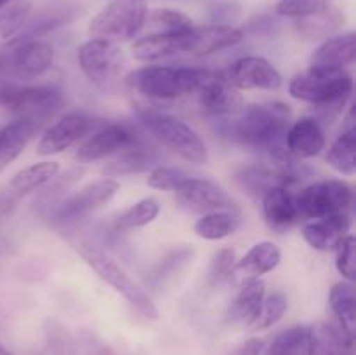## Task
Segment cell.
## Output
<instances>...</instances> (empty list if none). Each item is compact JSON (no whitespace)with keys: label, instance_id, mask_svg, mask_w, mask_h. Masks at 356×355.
<instances>
[{"label":"cell","instance_id":"1","mask_svg":"<svg viewBox=\"0 0 356 355\" xmlns=\"http://www.w3.org/2000/svg\"><path fill=\"white\" fill-rule=\"evenodd\" d=\"M233 141L256 152L268 153L278 167L296 159L285 146V136L291 127V110L284 103H254L242 106L236 115L219 118Z\"/></svg>","mask_w":356,"mask_h":355},{"label":"cell","instance_id":"2","mask_svg":"<svg viewBox=\"0 0 356 355\" xmlns=\"http://www.w3.org/2000/svg\"><path fill=\"white\" fill-rule=\"evenodd\" d=\"M296 100L315 104V118L320 124H332L343 113L353 93V77L346 68H315L298 73L289 84Z\"/></svg>","mask_w":356,"mask_h":355},{"label":"cell","instance_id":"3","mask_svg":"<svg viewBox=\"0 0 356 355\" xmlns=\"http://www.w3.org/2000/svg\"><path fill=\"white\" fill-rule=\"evenodd\" d=\"M214 70L197 66H145L124 77V84L134 93L160 101L177 100L186 94H197Z\"/></svg>","mask_w":356,"mask_h":355},{"label":"cell","instance_id":"4","mask_svg":"<svg viewBox=\"0 0 356 355\" xmlns=\"http://www.w3.org/2000/svg\"><path fill=\"white\" fill-rule=\"evenodd\" d=\"M138 118L156 141L172 150L181 159L191 164L207 162V146L186 122L149 106H139Z\"/></svg>","mask_w":356,"mask_h":355},{"label":"cell","instance_id":"5","mask_svg":"<svg viewBox=\"0 0 356 355\" xmlns=\"http://www.w3.org/2000/svg\"><path fill=\"white\" fill-rule=\"evenodd\" d=\"M79 63L83 75L104 94L117 93L127 66L124 51L104 38L83 42L79 49Z\"/></svg>","mask_w":356,"mask_h":355},{"label":"cell","instance_id":"6","mask_svg":"<svg viewBox=\"0 0 356 355\" xmlns=\"http://www.w3.org/2000/svg\"><path fill=\"white\" fill-rule=\"evenodd\" d=\"M80 256L86 260V263L103 278L104 282L111 285L118 294H122L125 298V301L132 306V308L138 310L143 317L146 319H159V310H156L155 303L149 298L148 292L134 281L131 278V275L113 260V258L108 256L103 251L96 249L92 246H79Z\"/></svg>","mask_w":356,"mask_h":355},{"label":"cell","instance_id":"7","mask_svg":"<svg viewBox=\"0 0 356 355\" xmlns=\"http://www.w3.org/2000/svg\"><path fill=\"white\" fill-rule=\"evenodd\" d=\"M148 17L146 0H111L89 23L92 38H104L110 42H124L134 38Z\"/></svg>","mask_w":356,"mask_h":355},{"label":"cell","instance_id":"8","mask_svg":"<svg viewBox=\"0 0 356 355\" xmlns=\"http://www.w3.org/2000/svg\"><path fill=\"white\" fill-rule=\"evenodd\" d=\"M65 97L52 86H17L14 82L0 84V106L16 117H28L45 124L61 106Z\"/></svg>","mask_w":356,"mask_h":355},{"label":"cell","instance_id":"9","mask_svg":"<svg viewBox=\"0 0 356 355\" xmlns=\"http://www.w3.org/2000/svg\"><path fill=\"white\" fill-rule=\"evenodd\" d=\"M301 218L320 219L336 212L350 211L353 188L343 180L315 181L296 194Z\"/></svg>","mask_w":356,"mask_h":355},{"label":"cell","instance_id":"10","mask_svg":"<svg viewBox=\"0 0 356 355\" xmlns=\"http://www.w3.org/2000/svg\"><path fill=\"white\" fill-rule=\"evenodd\" d=\"M118 188L120 184L113 178H103V180L86 184L73 195L63 198L54 209H51L47 212L49 218L56 225H72V223L80 221L106 205L117 195Z\"/></svg>","mask_w":356,"mask_h":355},{"label":"cell","instance_id":"11","mask_svg":"<svg viewBox=\"0 0 356 355\" xmlns=\"http://www.w3.org/2000/svg\"><path fill=\"white\" fill-rule=\"evenodd\" d=\"M139 139L141 138L129 125L120 124V122L103 124L89 138L83 139L82 145L76 148L75 159L82 164L96 162V160L124 152Z\"/></svg>","mask_w":356,"mask_h":355},{"label":"cell","instance_id":"12","mask_svg":"<svg viewBox=\"0 0 356 355\" xmlns=\"http://www.w3.org/2000/svg\"><path fill=\"white\" fill-rule=\"evenodd\" d=\"M177 200L195 212H216V211H229L238 212L240 209L232 195L219 187L216 181L207 178H188L183 184L176 190Z\"/></svg>","mask_w":356,"mask_h":355},{"label":"cell","instance_id":"13","mask_svg":"<svg viewBox=\"0 0 356 355\" xmlns=\"http://www.w3.org/2000/svg\"><path fill=\"white\" fill-rule=\"evenodd\" d=\"M96 127L97 120L94 117L83 111H70L45 129L38 141L37 153L38 155H56V153L65 152Z\"/></svg>","mask_w":356,"mask_h":355},{"label":"cell","instance_id":"14","mask_svg":"<svg viewBox=\"0 0 356 355\" xmlns=\"http://www.w3.org/2000/svg\"><path fill=\"white\" fill-rule=\"evenodd\" d=\"M243 35L245 31L236 26H221V24L193 26L181 33L179 51L191 56L216 54L242 42Z\"/></svg>","mask_w":356,"mask_h":355},{"label":"cell","instance_id":"15","mask_svg":"<svg viewBox=\"0 0 356 355\" xmlns=\"http://www.w3.org/2000/svg\"><path fill=\"white\" fill-rule=\"evenodd\" d=\"M198 104L209 117L228 118L238 113L243 106V97L238 89L228 82L225 72H212L207 82L198 89Z\"/></svg>","mask_w":356,"mask_h":355},{"label":"cell","instance_id":"16","mask_svg":"<svg viewBox=\"0 0 356 355\" xmlns=\"http://www.w3.org/2000/svg\"><path fill=\"white\" fill-rule=\"evenodd\" d=\"M235 89L277 90L282 86V75L268 59L261 56H245L232 63L225 73Z\"/></svg>","mask_w":356,"mask_h":355},{"label":"cell","instance_id":"17","mask_svg":"<svg viewBox=\"0 0 356 355\" xmlns=\"http://www.w3.org/2000/svg\"><path fill=\"white\" fill-rule=\"evenodd\" d=\"M80 16L79 6L70 2L52 3V6L42 7L35 14H30L26 23L23 24L19 33L13 40H38L44 35L66 26Z\"/></svg>","mask_w":356,"mask_h":355},{"label":"cell","instance_id":"18","mask_svg":"<svg viewBox=\"0 0 356 355\" xmlns=\"http://www.w3.org/2000/svg\"><path fill=\"white\" fill-rule=\"evenodd\" d=\"M350 228L351 216L348 211H343L305 223L301 228V235L313 249L332 251L339 247L344 237L350 235Z\"/></svg>","mask_w":356,"mask_h":355},{"label":"cell","instance_id":"19","mask_svg":"<svg viewBox=\"0 0 356 355\" xmlns=\"http://www.w3.org/2000/svg\"><path fill=\"white\" fill-rule=\"evenodd\" d=\"M261 204L264 219L275 232H287L302 219L296 202V194L289 187L270 188L261 197Z\"/></svg>","mask_w":356,"mask_h":355},{"label":"cell","instance_id":"20","mask_svg":"<svg viewBox=\"0 0 356 355\" xmlns=\"http://www.w3.org/2000/svg\"><path fill=\"white\" fill-rule=\"evenodd\" d=\"M285 146L289 153L299 160L320 155L325 148V132L322 124L315 117H302L296 120L285 136Z\"/></svg>","mask_w":356,"mask_h":355},{"label":"cell","instance_id":"21","mask_svg":"<svg viewBox=\"0 0 356 355\" xmlns=\"http://www.w3.org/2000/svg\"><path fill=\"white\" fill-rule=\"evenodd\" d=\"M44 124L35 118L16 117L0 129V166L16 160Z\"/></svg>","mask_w":356,"mask_h":355},{"label":"cell","instance_id":"22","mask_svg":"<svg viewBox=\"0 0 356 355\" xmlns=\"http://www.w3.org/2000/svg\"><path fill=\"white\" fill-rule=\"evenodd\" d=\"M159 166V155L152 146L146 145L145 139H139L134 145L125 148L124 152L117 153V159L111 160L104 167V174L108 178L131 176V174L148 173Z\"/></svg>","mask_w":356,"mask_h":355},{"label":"cell","instance_id":"23","mask_svg":"<svg viewBox=\"0 0 356 355\" xmlns=\"http://www.w3.org/2000/svg\"><path fill=\"white\" fill-rule=\"evenodd\" d=\"M355 42L353 31L343 35H332L325 38L313 51L309 58V66L315 68H346L355 63Z\"/></svg>","mask_w":356,"mask_h":355},{"label":"cell","instance_id":"24","mask_svg":"<svg viewBox=\"0 0 356 355\" xmlns=\"http://www.w3.org/2000/svg\"><path fill=\"white\" fill-rule=\"evenodd\" d=\"M264 296H266V284L259 277H247L229 306L228 319L235 324H245L250 327L257 319Z\"/></svg>","mask_w":356,"mask_h":355},{"label":"cell","instance_id":"25","mask_svg":"<svg viewBox=\"0 0 356 355\" xmlns=\"http://www.w3.org/2000/svg\"><path fill=\"white\" fill-rule=\"evenodd\" d=\"M236 180L238 183L249 191L254 197H263L270 188L275 187H294L299 181L294 180L292 176H289L287 173H284L282 169L275 167L270 169L266 166H250L243 167L242 171L236 173Z\"/></svg>","mask_w":356,"mask_h":355},{"label":"cell","instance_id":"26","mask_svg":"<svg viewBox=\"0 0 356 355\" xmlns=\"http://www.w3.org/2000/svg\"><path fill=\"white\" fill-rule=\"evenodd\" d=\"M343 24L344 13L337 7L330 6L318 13L296 17L294 28L306 40H325V38L332 37Z\"/></svg>","mask_w":356,"mask_h":355},{"label":"cell","instance_id":"27","mask_svg":"<svg viewBox=\"0 0 356 355\" xmlns=\"http://www.w3.org/2000/svg\"><path fill=\"white\" fill-rule=\"evenodd\" d=\"M59 173V164L58 162H37L31 166L24 167L19 173L13 176L9 181L7 190L14 195L16 198H21L23 195L30 194V191L38 190L44 184L51 183Z\"/></svg>","mask_w":356,"mask_h":355},{"label":"cell","instance_id":"28","mask_svg":"<svg viewBox=\"0 0 356 355\" xmlns=\"http://www.w3.org/2000/svg\"><path fill=\"white\" fill-rule=\"evenodd\" d=\"M179 38L181 33H148L132 44V54L139 61L148 63L181 54Z\"/></svg>","mask_w":356,"mask_h":355},{"label":"cell","instance_id":"29","mask_svg":"<svg viewBox=\"0 0 356 355\" xmlns=\"http://www.w3.org/2000/svg\"><path fill=\"white\" fill-rule=\"evenodd\" d=\"M280 260L282 253L277 244L270 242V240H263V242L250 247L249 253L242 260L236 261L235 268L245 274L247 277H261V275L275 270Z\"/></svg>","mask_w":356,"mask_h":355},{"label":"cell","instance_id":"30","mask_svg":"<svg viewBox=\"0 0 356 355\" xmlns=\"http://www.w3.org/2000/svg\"><path fill=\"white\" fill-rule=\"evenodd\" d=\"M329 305L339 320V329L353 340L356 331V298L351 282H337L330 289Z\"/></svg>","mask_w":356,"mask_h":355},{"label":"cell","instance_id":"31","mask_svg":"<svg viewBox=\"0 0 356 355\" xmlns=\"http://www.w3.org/2000/svg\"><path fill=\"white\" fill-rule=\"evenodd\" d=\"M327 164L344 176H353L356 171V132L355 125H344L343 132L327 152Z\"/></svg>","mask_w":356,"mask_h":355},{"label":"cell","instance_id":"32","mask_svg":"<svg viewBox=\"0 0 356 355\" xmlns=\"http://www.w3.org/2000/svg\"><path fill=\"white\" fill-rule=\"evenodd\" d=\"M313 329L308 326H294L273 338L266 355H312Z\"/></svg>","mask_w":356,"mask_h":355},{"label":"cell","instance_id":"33","mask_svg":"<svg viewBox=\"0 0 356 355\" xmlns=\"http://www.w3.org/2000/svg\"><path fill=\"white\" fill-rule=\"evenodd\" d=\"M313 329L312 355H353V340L332 324H318Z\"/></svg>","mask_w":356,"mask_h":355},{"label":"cell","instance_id":"34","mask_svg":"<svg viewBox=\"0 0 356 355\" xmlns=\"http://www.w3.org/2000/svg\"><path fill=\"white\" fill-rule=\"evenodd\" d=\"M240 223H242V219H240L238 212L216 211L202 216L195 223L193 230L200 239L221 240L225 237L233 235L240 228Z\"/></svg>","mask_w":356,"mask_h":355},{"label":"cell","instance_id":"35","mask_svg":"<svg viewBox=\"0 0 356 355\" xmlns=\"http://www.w3.org/2000/svg\"><path fill=\"white\" fill-rule=\"evenodd\" d=\"M44 333L51 355H86L76 334L58 319L45 320Z\"/></svg>","mask_w":356,"mask_h":355},{"label":"cell","instance_id":"36","mask_svg":"<svg viewBox=\"0 0 356 355\" xmlns=\"http://www.w3.org/2000/svg\"><path fill=\"white\" fill-rule=\"evenodd\" d=\"M160 212V204L156 198L148 197L143 198V200L136 202L134 205L124 211L120 214V218L117 219L115 223V228L118 232H127V230H134V228H141V226L149 225L153 219L159 216Z\"/></svg>","mask_w":356,"mask_h":355},{"label":"cell","instance_id":"37","mask_svg":"<svg viewBox=\"0 0 356 355\" xmlns=\"http://www.w3.org/2000/svg\"><path fill=\"white\" fill-rule=\"evenodd\" d=\"M146 21L153 28L152 33H183L193 28V21L186 14L176 9H165V7L148 13Z\"/></svg>","mask_w":356,"mask_h":355},{"label":"cell","instance_id":"38","mask_svg":"<svg viewBox=\"0 0 356 355\" xmlns=\"http://www.w3.org/2000/svg\"><path fill=\"white\" fill-rule=\"evenodd\" d=\"M83 173H86L83 167H73V169L66 171V173L63 174L61 178H58V180L54 178V180L51 181V184H49V188H45V190L42 191L40 198H38V205H40L42 211L49 212L51 209H54L56 205L65 198L66 190H68L73 183H76V181L83 176Z\"/></svg>","mask_w":356,"mask_h":355},{"label":"cell","instance_id":"39","mask_svg":"<svg viewBox=\"0 0 356 355\" xmlns=\"http://www.w3.org/2000/svg\"><path fill=\"white\" fill-rule=\"evenodd\" d=\"M287 306L289 301L284 292L277 291L270 296H264L263 305H261L259 313H257V319L254 320V324L250 327L256 331H263L275 326L284 317V313L287 312Z\"/></svg>","mask_w":356,"mask_h":355},{"label":"cell","instance_id":"40","mask_svg":"<svg viewBox=\"0 0 356 355\" xmlns=\"http://www.w3.org/2000/svg\"><path fill=\"white\" fill-rule=\"evenodd\" d=\"M193 256V251L191 249H177L172 251V253L167 254L152 271V278H149V284L156 285L159 287L160 284H163L165 281H169L172 275L177 274L179 268H183L188 261Z\"/></svg>","mask_w":356,"mask_h":355},{"label":"cell","instance_id":"41","mask_svg":"<svg viewBox=\"0 0 356 355\" xmlns=\"http://www.w3.org/2000/svg\"><path fill=\"white\" fill-rule=\"evenodd\" d=\"M190 178V174L184 173L183 169L167 166H156L155 169L149 171L148 187L153 190L162 191H176L184 181Z\"/></svg>","mask_w":356,"mask_h":355},{"label":"cell","instance_id":"42","mask_svg":"<svg viewBox=\"0 0 356 355\" xmlns=\"http://www.w3.org/2000/svg\"><path fill=\"white\" fill-rule=\"evenodd\" d=\"M334 3V0H280L275 7V13L284 17H302L318 13Z\"/></svg>","mask_w":356,"mask_h":355},{"label":"cell","instance_id":"43","mask_svg":"<svg viewBox=\"0 0 356 355\" xmlns=\"http://www.w3.org/2000/svg\"><path fill=\"white\" fill-rule=\"evenodd\" d=\"M236 265L235 251L225 247V249H219L218 253L212 256L211 265H209L207 271V281L211 285H219L221 282H225L229 277V274L233 271Z\"/></svg>","mask_w":356,"mask_h":355},{"label":"cell","instance_id":"44","mask_svg":"<svg viewBox=\"0 0 356 355\" xmlns=\"http://www.w3.org/2000/svg\"><path fill=\"white\" fill-rule=\"evenodd\" d=\"M355 237L346 235L343 239V242L339 244L337 247V260H336V267L337 271L343 275L344 278L348 281H355V274H356V256H355Z\"/></svg>","mask_w":356,"mask_h":355},{"label":"cell","instance_id":"45","mask_svg":"<svg viewBox=\"0 0 356 355\" xmlns=\"http://www.w3.org/2000/svg\"><path fill=\"white\" fill-rule=\"evenodd\" d=\"M240 14H242V7L235 2H218L209 7L212 24H221V26H233Z\"/></svg>","mask_w":356,"mask_h":355},{"label":"cell","instance_id":"46","mask_svg":"<svg viewBox=\"0 0 356 355\" xmlns=\"http://www.w3.org/2000/svg\"><path fill=\"white\" fill-rule=\"evenodd\" d=\"M76 338H79L86 355H117L113 348L108 343H104V341L101 340L96 333H92V331H80V333L76 334Z\"/></svg>","mask_w":356,"mask_h":355},{"label":"cell","instance_id":"47","mask_svg":"<svg viewBox=\"0 0 356 355\" xmlns=\"http://www.w3.org/2000/svg\"><path fill=\"white\" fill-rule=\"evenodd\" d=\"M247 30L256 35H271L278 30V21L271 16H259L250 21Z\"/></svg>","mask_w":356,"mask_h":355},{"label":"cell","instance_id":"48","mask_svg":"<svg viewBox=\"0 0 356 355\" xmlns=\"http://www.w3.org/2000/svg\"><path fill=\"white\" fill-rule=\"evenodd\" d=\"M264 352L263 340H249L235 352V355H261Z\"/></svg>","mask_w":356,"mask_h":355},{"label":"cell","instance_id":"49","mask_svg":"<svg viewBox=\"0 0 356 355\" xmlns=\"http://www.w3.org/2000/svg\"><path fill=\"white\" fill-rule=\"evenodd\" d=\"M0 355H13V354H10V352H7L6 348H3L2 345H0Z\"/></svg>","mask_w":356,"mask_h":355},{"label":"cell","instance_id":"50","mask_svg":"<svg viewBox=\"0 0 356 355\" xmlns=\"http://www.w3.org/2000/svg\"><path fill=\"white\" fill-rule=\"evenodd\" d=\"M9 2L10 0H0V9H2V7H6Z\"/></svg>","mask_w":356,"mask_h":355},{"label":"cell","instance_id":"51","mask_svg":"<svg viewBox=\"0 0 356 355\" xmlns=\"http://www.w3.org/2000/svg\"><path fill=\"white\" fill-rule=\"evenodd\" d=\"M3 9V7H2ZM2 9H0V30H2Z\"/></svg>","mask_w":356,"mask_h":355}]
</instances>
